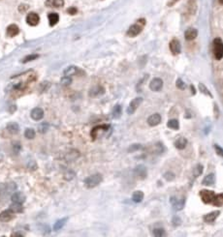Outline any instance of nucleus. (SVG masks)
Segmentation results:
<instances>
[{
  "mask_svg": "<svg viewBox=\"0 0 223 237\" xmlns=\"http://www.w3.org/2000/svg\"><path fill=\"white\" fill-rule=\"evenodd\" d=\"M176 87L179 88V89H181V90H183V89H185V87H186V85H185V83L182 82L181 79H176Z\"/></svg>",
  "mask_w": 223,
  "mask_h": 237,
  "instance_id": "37998d69",
  "label": "nucleus"
},
{
  "mask_svg": "<svg viewBox=\"0 0 223 237\" xmlns=\"http://www.w3.org/2000/svg\"><path fill=\"white\" fill-rule=\"evenodd\" d=\"M214 182H215V175H214V173H210L207 176H205V178L203 179L202 185H204V186H213Z\"/></svg>",
  "mask_w": 223,
  "mask_h": 237,
  "instance_id": "4be33fe9",
  "label": "nucleus"
},
{
  "mask_svg": "<svg viewBox=\"0 0 223 237\" xmlns=\"http://www.w3.org/2000/svg\"><path fill=\"white\" fill-rule=\"evenodd\" d=\"M199 196H200V198H201L202 201L204 202V203L208 204V203H211V201H213L214 196H215V193H214L213 191L205 190L204 189V190L200 191Z\"/></svg>",
  "mask_w": 223,
  "mask_h": 237,
  "instance_id": "423d86ee",
  "label": "nucleus"
},
{
  "mask_svg": "<svg viewBox=\"0 0 223 237\" xmlns=\"http://www.w3.org/2000/svg\"><path fill=\"white\" fill-rule=\"evenodd\" d=\"M176 1H179V0H173V1H172V3H171L170 5H172L173 3H175V2H176Z\"/></svg>",
  "mask_w": 223,
  "mask_h": 237,
  "instance_id": "5fc2aeb1",
  "label": "nucleus"
},
{
  "mask_svg": "<svg viewBox=\"0 0 223 237\" xmlns=\"http://www.w3.org/2000/svg\"><path fill=\"white\" fill-rule=\"evenodd\" d=\"M6 33L8 37H15L19 33V28L17 24H11L7 27Z\"/></svg>",
  "mask_w": 223,
  "mask_h": 237,
  "instance_id": "aec40b11",
  "label": "nucleus"
},
{
  "mask_svg": "<svg viewBox=\"0 0 223 237\" xmlns=\"http://www.w3.org/2000/svg\"><path fill=\"white\" fill-rule=\"evenodd\" d=\"M197 35H198V31L195 28H188L184 33V37L187 41H192V40L196 39Z\"/></svg>",
  "mask_w": 223,
  "mask_h": 237,
  "instance_id": "412c9836",
  "label": "nucleus"
},
{
  "mask_svg": "<svg viewBox=\"0 0 223 237\" xmlns=\"http://www.w3.org/2000/svg\"><path fill=\"white\" fill-rule=\"evenodd\" d=\"M149 88L153 92H159L163 88V80L159 77H154L149 83Z\"/></svg>",
  "mask_w": 223,
  "mask_h": 237,
  "instance_id": "9d476101",
  "label": "nucleus"
},
{
  "mask_svg": "<svg viewBox=\"0 0 223 237\" xmlns=\"http://www.w3.org/2000/svg\"><path fill=\"white\" fill-rule=\"evenodd\" d=\"M11 200L13 202L22 204L25 201V196L22 192H14L11 196Z\"/></svg>",
  "mask_w": 223,
  "mask_h": 237,
  "instance_id": "f3484780",
  "label": "nucleus"
},
{
  "mask_svg": "<svg viewBox=\"0 0 223 237\" xmlns=\"http://www.w3.org/2000/svg\"><path fill=\"white\" fill-rule=\"evenodd\" d=\"M169 48H170L171 53H172L174 54V55H178V54L181 53V43H179V40L173 39L172 41L170 42Z\"/></svg>",
  "mask_w": 223,
  "mask_h": 237,
  "instance_id": "9b49d317",
  "label": "nucleus"
},
{
  "mask_svg": "<svg viewBox=\"0 0 223 237\" xmlns=\"http://www.w3.org/2000/svg\"><path fill=\"white\" fill-rule=\"evenodd\" d=\"M153 235L154 236H165L166 235V232H165V230L163 229V228H161V227H156L153 229Z\"/></svg>",
  "mask_w": 223,
  "mask_h": 237,
  "instance_id": "58836bf2",
  "label": "nucleus"
},
{
  "mask_svg": "<svg viewBox=\"0 0 223 237\" xmlns=\"http://www.w3.org/2000/svg\"><path fill=\"white\" fill-rule=\"evenodd\" d=\"M27 9H28V5H25V4H22L21 6L19 7V12H22V13L25 12Z\"/></svg>",
  "mask_w": 223,
  "mask_h": 237,
  "instance_id": "3c124183",
  "label": "nucleus"
},
{
  "mask_svg": "<svg viewBox=\"0 0 223 237\" xmlns=\"http://www.w3.org/2000/svg\"><path fill=\"white\" fill-rule=\"evenodd\" d=\"M211 203H213L214 206H216V207H221L223 205V195H222V193H218V195L214 196V198L213 199V201H211Z\"/></svg>",
  "mask_w": 223,
  "mask_h": 237,
  "instance_id": "cd10ccee",
  "label": "nucleus"
},
{
  "mask_svg": "<svg viewBox=\"0 0 223 237\" xmlns=\"http://www.w3.org/2000/svg\"><path fill=\"white\" fill-rule=\"evenodd\" d=\"M220 215V211L216 210V211H213L210 213H208L203 217V220H204L205 222L207 224H213V222H215V220L218 218Z\"/></svg>",
  "mask_w": 223,
  "mask_h": 237,
  "instance_id": "f8f14e48",
  "label": "nucleus"
},
{
  "mask_svg": "<svg viewBox=\"0 0 223 237\" xmlns=\"http://www.w3.org/2000/svg\"><path fill=\"white\" fill-rule=\"evenodd\" d=\"M142 103H143V98L142 97L134 98V99L130 102L128 108H127V114L131 115L134 113V112L138 109L139 106L142 105Z\"/></svg>",
  "mask_w": 223,
  "mask_h": 237,
  "instance_id": "0eeeda50",
  "label": "nucleus"
},
{
  "mask_svg": "<svg viewBox=\"0 0 223 237\" xmlns=\"http://www.w3.org/2000/svg\"><path fill=\"white\" fill-rule=\"evenodd\" d=\"M199 90H200V92H202L203 94H205V95H207V96H208V97L213 98V95H211L210 91L208 90L207 87H206V85L204 84V83H202V82L199 83Z\"/></svg>",
  "mask_w": 223,
  "mask_h": 237,
  "instance_id": "c9c22d12",
  "label": "nucleus"
},
{
  "mask_svg": "<svg viewBox=\"0 0 223 237\" xmlns=\"http://www.w3.org/2000/svg\"><path fill=\"white\" fill-rule=\"evenodd\" d=\"M203 170H204V167L201 164H198L197 166L193 169V176L194 178H197L198 176H200L203 173Z\"/></svg>",
  "mask_w": 223,
  "mask_h": 237,
  "instance_id": "473e14b6",
  "label": "nucleus"
},
{
  "mask_svg": "<svg viewBox=\"0 0 223 237\" xmlns=\"http://www.w3.org/2000/svg\"><path fill=\"white\" fill-rule=\"evenodd\" d=\"M27 167H28V169H30V170H36L37 169H38V166H37L35 161L31 160V161H29V163L27 164Z\"/></svg>",
  "mask_w": 223,
  "mask_h": 237,
  "instance_id": "79ce46f5",
  "label": "nucleus"
},
{
  "mask_svg": "<svg viewBox=\"0 0 223 237\" xmlns=\"http://www.w3.org/2000/svg\"><path fill=\"white\" fill-rule=\"evenodd\" d=\"M10 209L12 210L14 213H22V211H24V207H22V204L21 203L13 202V204L10 206Z\"/></svg>",
  "mask_w": 223,
  "mask_h": 237,
  "instance_id": "7c9ffc66",
  "label": "nucleus"
},
{
  "mask_svg": "<svg viewBox=\"0 0 223 237\" xmlns=\"http://www.w3.org/2000/svg\"><path fill=\"white\" fill-rule=\"evenodd\" d=\"M163 177L166 179L167 181H173L174 179L176 178V175L174 174V173L172 171H167V172H165L164 173V175H163Z\"/></svg>",
  "mask_w": 223,
  "mask_h": 237,
  "instance_id": "a19ab883",
  "label": "nucleus"
},
{
  "mask_svg": "<svg viewBox=\"0 0 223 237\" xmlns=\"http://www.w3.org/2000/svg\"><path fill=\"white\" fill-rule=\"evenodd\" d=\"M134 174L138 179H140V180H144V179H146L147 176V167H144V164H139V166H137L135 167Z\"/></svg>",
  "mask_w": 223,
  "mask_h": 237,
  "instance_id": "1a4fd4ad",
  "label": "nucleus"
},
{
  "mask_svg": "<svg viewBox=\"0 0 223 237\" xmlns=\"http://www.w3.org/2000/svg\"><path fill=\"white\" fill-rule=\"evenodd\" d=\"M40 21V17L38 14L31 12L27 15L26 17V22L27 24H29L30 26H36Z\"/></svg>",
  "mask_w": 223,
  "mask_h": 237,
  "instance_id": "4468645a",
  "label": "nucleus"
},
{
  "mask_svg": "<svg viewBox=\"0 0 223 237\" xmlns=\"http://www.w3.org/2000/svg\"><path fill=\"white\" fill-rule=\"evenodd\" d=\"M35 135H36V133H35V131H34V129H32V128H27L24 131V137L28 138V140H33V138H35Z\"/></svg>",
  "mask_w": 223,
  "mask_h": 237,
  "instance_id": "f704fd0d",
  "label": "nucleus"
},
{
  "mask_svg": "<svg viewBox=\"0 0 223 237\" xmlns=\"http://www.w3.org/2000/svg\"><path fill=\"white\" fill-rule=\"evenodd\" d=\"M14 218H15V213H14L10 208L7 210L2 211V212L0 213V221L3 222H10L11 220H13Z\"/></svg>",
  "mask_w": 223,
  "mask_h": 237,
  "instance_id": "ddd939ff",
  "label": "nucleus"
},
{
  "mask_svg": "<svg viewBox=\"0 0 223 237\" xmlns=\"http://www.w3.org/2000/svg\"><path fill=\"white\" fill-rule=\"evenodd\" d=\"M104 92H105V89H104L103 87H101V86H96V87L91 89L89 95H90V96H98V95L104 94Z\"/></svg>",
  "mask_w": 223,
  "mask_h": 237,
  "instance_id": "2f4dec72",
  "label": "nucleus"
},
{
  "mask_svg": "<svg viewBox=\"0 0 223 237\" xmlns=\"http://www.w3.org/2000/svg\"><path fill=\"white\" fill-rule=\"evenodd\" d=\"M161 120H162V117L160 114L153 113L147 118V124H149L150 127H155L161 123Z\"/></svg>",
  "mask_w": 223,
  "mask_h": 237,
  "instance_id": "2eb2a0df",
  "label": "nucleus"
},
{
  "mask_svg": "<svg viewBox=\"0 0 223 237\" xmlns=\"http://www.w3.org/2000/svg\"><path fill=\"white\" fill-rule=\"evenodd\" d=\"M167 126L169 127L170 129L179 130V120H176V119H170L169 121H168Z\"/></svg>",
  "mask_w": 223,
  "mask_h": 237,
  "instance_id": "72a5a7b5",
  "label": "nucleus"
},
{
  "mask_svg": "<svg viewBox=\"0 0 223 237\" xmlns=\"http://www.w3.org/2000/svg\"><path fill=\"white\" fill-rule=\"evenodd\" d=\"M7 130L8 132L11 133L12 135H17L19 133V124L16 122H10L7 125Z\"/></svg>",
  "mask_w": 223,
  "mask_h": 237,
  "instance_id": "b1692460",
  "label": "nucleus"
},
{
  "mask_svg": "<svg viewBox=\"0 0 223 237\" xmlns=\"http://www.w3.org/2000/svg\"><path fill=\"white\" fill-rule=\"evenodd\" d=\"M21 149H22V145L19 142H15L13 144V150L16 154H19V151H21Z\"/></svg>",
  "mask_w": 223,
  "mask_h": 237,
  "instance_id": "c03bdc74",
  "label": "nucleus"
},
{
  "mask_svg": "<svg viewBox=\"0 0 223 237\" xmlns=\"http://www.w3.org/2000/svg\"><path fill=\"white\" fill-rule=\"evenodd\" d=\"M110 128H111V126H110L109 124H103V125H99V126L94 127V128L92 129L91 132H90V135L92 138V140H95L98 137H99V135L107 133L110 130Z\"/></svg>",
  "mask_w": 223,
  "mask_h": 237,
  "instance_id": "39448f33",
  "label": "nucleus"
},
{
  "mask_svg": "<svg viewBox=\"0 0 223 237\" xmlns=\"http://www.w3.org/2000/svg\"><path fill=\"white\" fill-rule=\"evenodd\" d=\"M60 83H61V84H62L63 86H68V85H70L71 83H72V79H71V77L64 76L61 79H60Z\"/></svg>",
  "mask_w": 223,
  "mask_h": 237,
  "instance_id": "4c0bfd02",
  "label": "nucleus"
},
{
  "mask_svg": "<svg viewBox=\"0 0 223 237\" xmlns=\"http://www.w3.org/2000/svg\"><path fill=\"white\" fill-rule=\"evenodd\" d=\"M187 142H188V141L186 140V138L179 137L175 141V147L179 150H182V149H184L185 147H186Z\"/></svg>",
  "mask_w": 223,
  "mask_h": 237,
  "instance_id": "6ab92c4d",
  "label": "nucleus"
},
{
  "mask_svg": "<svg viewBox=\"0 0 223 237\" xmlns=\"http://www.w3.org/2000/svg\"><path fill=\"white\" fill-rule=\"evenodd\" d=\"M144 193L142 191H135L132 195V200L136 202V203H140V202L144 199Z\"/></svg>",
  "mask_w": 223,
  "mask_h": 237,
  "instance_id": "bb28decb",
  "label": "nucleus"
},
{
  "mask_svg": "<svg viewBox=\"0 0 223 237\" xmlns=\"http://www.w3.org/2000/svg\"><path fill=\"white\" fill-rule=\"evenodd\" d=\"M48 19H49V22H50L51 26H54V25L59 21V15L56 13H51L49 14Z\"/></svg>",
  "mask_w": 223,
  "mask_h": 237,
  "instance_id": "a878e982",
  "label": "nucleus"
},
{
  "mask_svg": "<svg viewBox=\"0 0 223 237\" xmlns=\"http://www.w3.org/2000/svg\"><path fill=\"white\" fill-rule=\"evenodd\" d=\"M45 5L49 8H61L64 6V0H46Z\"/></svg>",
  "mask_w": 223,
  "mask_h": 237,
  "instance_id": "a211bd4d",
  "label": "nucleus"
},
{
  "mask_svg": "<svg viewBox=\"0 0 223 237\" xmlns=\"http://www.w3.org/2000/svg\"><path fill=\"white\" fill-rule=\"evenodd\" d=\"M77 12H78V10L76 7H70V8H68V10H67V13L70 14V15H72V16L76 15Z\"/></svg>",
  "mask_w": 223,
  "mask_h": 237,
  "instance_id": "09e8293b",
  "label": "nucleus"
},
{
  "mask_svg": "<svg viewBox=\"0 0 223 237\" xmlns=\"http://www.w3.org/2000/svg\"><path fill=\"white\" fill-rule=\"evenodd\" d=\"M170 202L171 204L173 205L174 209L176 211H181L183 209L184 205H185V198H181V199H179L176 196H172L170 198Z\"/></svg>",
  "mask_w": 223,
  "mask_h": 237,
  "instance_id": "6e6552de",
  "label": "nucleus"
},
{
  "mask_svg": "<svg viewBox=\"0 0 223 237\" xmlns=\"http://www.w3.org/2000/svg\"><path fill=\"white\" fill-rule=\"evenodd\" d=\"M49 130V124L48 123H42L41 125H39L38 127V131L39 133H41V134H45V133H47Z\"/></svg>",
  "mask_w": 223,
  "mask_h": 237,
  "instance_id": "ea45409f",
  "label": "nucleus"
},
{
  "mask_svg": "<svg viewBox=\"0 0 223 237\" xmlns=\"http://www.w3.org/2000/svg\"><path fill=\"white\" fill-rule=\"evenodd\" d=\"M213 53L216 60H221L223 56V43L220 38H215L213 40Z\"/></svg>",
  "mask_w": 223,
  "mask_h": 237,
  "instance_id": "20e7f679",
  "label": "nucleus"
},
{
  "mask_svg": "<svg viewBox=\"0 0 223 237\" xmlns=\"http://www.w3.org/2000/svg\"><path fill=\"white\" fill-rule=\"evenodd\" d=\"M39 57L38 54H29V55L25 56L24 59H22V63H27V62H30V61H33V60L37 59Z\"/></svg>",
  "mask_w": 223,
  "mask_h": 237,
  "instance_id": "e433bc0d",
  "label": "nucleus"
},
{
  "mask_svg": "<svg viewBox=\"0 0 223 237\" xmlns=\"http://www.w3.org/2000/svg\"><path fill=\"white\" fill-rule=\"evenodd\" d=\"M190 89H191V92H192V94L195 95L196 94V90H195V87H194V85L191 84L190 85Z\"/></svg>",
  "mask_w": 223,
  "mask_h": 237,
  "instance_id": "603ef678",
  "label": "nucleus"
},
{
  "mask_svg": "<svg viewBox=\"0 0 223 237\" xmlns=\"http://www.w3.org/2000/svg\"><path fill=\"white\" fill-rule=\"evenodd\" d=\"M67 221H68V218H63V219L58 220V221H56V224H54V225H53V230H56V231L60 230L65 225Z\"/></svg>",
  "mask_w": 223,
  "mask_h": 237,
  "instance_id": "c756f323",
  "label": "nucleus"
},
{
  "mask_svg": "<svg viewBox=\"0 0 223 237\" xmlns=\"http://www.w3.org/2000/svg\"><path fill=\"white\" fill-rule=\"evenodd\" d=\"M213 147H214V149H215V152H216L219 156H222V155H223V149L218 145V144H214V146H213Z\"/></svg>",
  "mask_w": 223,
  "mask_h": 237,
  "instance_id": "de8ad7c7",
  "label": "nucleus"
},
{
  "mask_svg": "<svg viewBox=\"0 0 223 237\" xmlns=\"http://www.w3.org/2000/svg\"><path fill=\"white\" fill-rule=\"evenodd\" d=\"M30 116L33 120L39 121L44 117V111L41 108H33L30 112Z\"/></svg>",
  "mask_w": 223,
  "mask_h": 237,
  "instance_id": "dca6fc26",
  "label": "nucleus"
},
{
  "mask_svg": "<svg viewBox=\"0 0 223 237\" xmlns=\"http://www.w3.org/2000/svg\"><path fill=\"white\" fill-rule=\"evenodd\" d=\"M218 1H219L220 4H223V0H218Z\"/></svg>",
  "mask_w": 223,
  "mask_h": 237,
  "instance_id": "6e6d98bb",
  "label": "nucleus"
},
{
  "mask_svg": "<svg viewBox=\"0 0 223 237\" xmlns=\"http://www.w3.org/2000/svg\"><path fill=\"white\" fill-rule=\"evenodd\" d=\"M121 114H122V108H121L119 104H117V105L114 106V108H113L112 117L114 118V119H118V118H120Z\"/></svg>",
  "mask_w": 223,
  "mask_h": 237,
  "instance_id": "5701e85b",
  "label": "nucleus"
},
{
  "mask_svg": "<svg viewBox=\"0 0 223 237\" xmlns=\"http://www.w3.org/2000/svg\"><path fill=\"white\" fill-rule=\"evenodd\" d=\"M78 70H79V69H78V67H76V66H69V67H67L64 70L63 74H64V76L72 77V76H74V75L77 74Z\"/></svg>",
  "mask_w": 223,
  "mask_h": 237,
  "instance_id": "c85d7f7f",
  "label": "nucleus"
},
{
  "mask_svg": "<svg viewBox=\"0 0 223 237\" xmlns=\"http://www.w3.org/2000/svg\"><path fill=\"white\" fill-rule=\"evenodd\" d=\"M12 235L13 236H22V233H13Z\"/></svg>",
  "mask_w": 223,
  "mask_h": 237,
  "instance_id": "864d4df0",
  "label": "nucleus"
},
{
  "mask_svg": "<svg viewBox=\"0 0 223 237\" xmlns=\"http://www.w3.org/2000/svg\"><path fill=\"white\" fill-rule=\"evenodd\" d=\"M17 186L15 183H7L0 186V199H5L8 196H12V193L15 192Z\"/></svg>",
  "mask_w": 223,
  "mask_h": 237,
  "instance_id": "7ed1b4c3",
  "label": "nucleus"
},
{
  "mask_svg": "<svg viewBox=\"0 0 223 237\" xmlns=\"http://www.w3.org/2000/svg\"><path fill=\"white\" fill-rule=\"evenodd\" d=\"M75 177V173L73 171H68L64 174V179L65 180H72Z\"/></svg>",
  "mask_w": 223,
  "mask_h": 237,
  "instance_id": "a18cd8bd",
  "label": "nucleus"
},
{
  "mask_svg": "<svg viewBox=\"0 0 223 237\" xmlns=\"http://www.w3.org/2000/svg\"><path fill=\"white\" fill-rule=\"evenodd\" d=\"M196 9H197V5H196L195 0H189L188 3H187V13H188V15L193 16L196 12Z\"/></svg>",
  "mask_w": 223,
  "mask_h": 237,
  "instance_id": "393cba45",
  "label": "nucleus"
},
{
  "mask_svg": "<svg viewBox=\"0 0 223 237\" xmlns=\"http://www.w3.org/2000/svg\"><path fill=\"white\" fill-rule=\"evenodd\" d=\"M146 23H147V21H146V19H138L136 23H134L129 27V29L127 30L126 35L128 37H131V38H134V37L138 36L139 34L143 31Z\"/></svg>",
  "mask_w": 223,
  "mask_h": 237,
  "instance_id": "f257e3e1",
  "label": "nucleus"
},
{
  "mask_svg": "<svg viewBox=\"0 0 223 237\" xmlns=\"http://www.w3.org/2000/svg\"><path fill=\"white\" fill-rule=\"evenodd\" d=\"M173 225L174 227H179V225L181 224V220L179 218V217H174L173 219Z\"/></svg>",
  "mask_w": 223,
  "mask_h": 237,
  "instance_id": "49530a36",
  "label": "nucleus"
},
{
  "mask_svg": "<svg viewBox=\"0 0 223 237\" xmlns=\"http://www.w3.org/2000/svg\"><path fill=\"white\" fill-rule=\"evenodd\" d=\"M103 181V176L100 173H95V174H92L88 177H86L83 181V184L85 186L88 188V189H92V188L97 187L98 185L102 183Z\"/></svg>",
  "mask_w": 223,
  "mask_h": 237,
  "instance_id": "f03ea898",
  "label": "nucleus"
},
{
  "mask_svg": "<svg viewBox=\"0 0 223 237\" xmlns=\"http://www.w3.org/2000/svg\"><path fill=\"white\" fill-rule=\"evenodd\" d=\"M141 144H132L131 145V148H129V151L130 152H133V151H135V150H138V149H140L141 148Z\"/></svg>",
  "mask_w": 223,
  "mask_h": 237,
  "instance_id": "8fccbe9b",
  "label": "nucleus"
}]
</instances>
